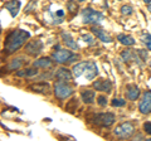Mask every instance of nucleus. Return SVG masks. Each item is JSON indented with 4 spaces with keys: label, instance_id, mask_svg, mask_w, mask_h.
I'll list each match as a JSON object with an SVG mask.
<instances>
[{
    "label": "nucleus",
    "instance_id": "2",
    "mask_svg": "<svg viewBox=\"0 0 151 141\" xmlns=\"http://www.w3.org/2000/svg\"><path fill=\"white\" fill-rule=\"evenodd\" d=\"M78 58H79V55L72 53L69 49H57L52 53V59L55 63H59V64L72 63L74 60H77Z\"/></svg>",
    "mask_w": 151,
    "mask_h": 141
},
{
    "label": "nucleus",
    "instance_id": "22",
    "mask_svg": "<svg viewBox=\"0 0 151 141\" xmlns=\"http://www.w3.org/2000/svg\"><path fill=\"white\" fill-rule=\"evenodd\" d=\"M38 74V69L34 68H25L23 70H18L17 72V76L18 77H34Z\"/></svg>",
    "mask_w": 151,
    "mask_h": 141
},
{
    "label": "nucleus",
    "instance_id": "12",
    "mask_svg": "<svg viewBox=\"0 0 151 141\" xmlns=\"http://www.w3.org/2000/svg\"><path fill=\"white\" fill-rule=\"evenodd\" d=\"M92 33L96 35V38H98L102 42H105V43H111L112 42L111 35L108 34L105 29H102V28H100V27H93L92 28Z\"/></svg>",
    "mask_w": 151,
    "mask_h": 141
},
{
    "label": "nucleus",
    "instance_id": "13",
    "mask_svg": "<svg viewBox=\"0 0 151 141\" xmlns=\"http://www.w3.org/2000/svg\"><path fill=\"white\" fill-rule=\"evenodd\" d=\"M53 63H54V60L50 59L49 57H42V58L35 59L34 62H33V67L42 68V69H48V68L53 67Z\"/></svg>",
    "mask_w": 151,
    "mask_h": 141
},
{
    "label": "nucleus",
    "instance_id": "35",
    "mask_svg": "<svg viewBox=\"0 0 151 141\" xmlns=\"http://www.w3.org/2000/svg\"><path fill=\"white\" fill-rule=\"evenodd\" d=\"M77 1H79V3H83V1H86V0H77Z\"/></svg>",
    "mask_w": 151,
    "mask_h": 141
},
{
    "label": "nucleus",
    "instance_id": "21",
    "mask_svg": "<svg viewBox=\"0 0 151 141\" xmlns=\"http://www.w3.org/2000/svg\"><path fill=\"white\" fill-rule=\"evenodd\" d=\"M117 40H119L121 44L126 45V47L134 45L136 43V40L132 38L131 35H127V34H119V35H117Z\"/></svg>",
    "mask_w": 151,
    "mask_h": 141
},
{
    "label": "nucleus",
    "instance_id": "4",
    "mask_svg": "<svg viewBox=\"0 0 151 141\" xmlns=\"http://www.w3.org/2000/svg\"><path fill=\"white\" fill-rule=\"evenodd\" d=\"M54 95L57 98H59V100H65V98H68L73 95V87L69 86L67 82L64 81H57L54 83Z\"/></svg>",
    "mask_w": 151,
    "mask_h": 141
},
{
    "label": "nucleus",
    "instance_id": "30",
    "mask_svg": "<svg viewBox=\"0 0 151 141\" xmlns=\"http://www.w3.org/2000/svg\"><path fill=\"white\" fill-rule=\"evenodd\" d=\"M136 53L140 55V59L144 60V62H145L146 59H147V52H146L145 49H137V52H136Z\"/></svg>",
    "mask_w": 151,
    "mask_h": 141
},
{
    "label": "nucleus",
    "instance_id": "9",
    "mask_svg": "<svg viewBox=\"0 0 151 141\" xmlns=\"http://www.w3.org/2000/svg\"><path fill=\"white\" fill-rule=\"evenodd\" d=\"M97 74H98V67H97L96 62H93V60H87L86 64H84V70H83L82 76L86 77V79H88V81H92Z\"/></svg>",
    "mask_w": 151,
    "mask_h": 141
},
{
    "label": "nucleus",
    "instance_id": "7",
    "mask_svg": "<svg viewBox=\"0 0 151 141\" xmlns=\"http://www.w3.org/2000/svg\"><path fill=\"white\" fill-rule=\"evenodd\" d=\"M43 50V42L40 39H33L25 45V53L32 57H37Z\"/></svg>",
    "mask_w": 151,
    "mask_h": 141
},
{
    "label": "nucleus",
    "instance_id": "28",
    "mask_svg": "<svg viewBox=\"0 0 151 141\" xmlns=\"http://www.w3.org/2000/svg\"><path fill=\"white\" fill-rule=\"evenodd\" d=\"M83 40L86 42L88 45H93L94 43H96V40L93 39V37H92L91 34H84V35H83Z\"/></svg>",
    "mask_w": 151,
    "mask_h": 141
},
{
    "label": "nucleus",
    "instance_id": "14",
    "mask_svg": "<svg viewBox=\"0 0 151 141\" xmlns=\"http://www.w3.org/2000/svg\"><path fill=\"white\" fill-rule=\"evenodd\" d=\"M72 76H73V73L70 72L69 69L64 68V67H60V68H59V69L55 72V78L58 79V81L69 82L70 79H72Z\"/></svg>",
    "mask_w": 151,
    "mask_h": 141
},
{
    "label": "nucleus",
    "instance_id": "23",
    "mask_svg": "<svg viewBox=\"0 0 151 141\" xmlns=\"http://www.w3.org/2000/svg\"><path fill=\"white\" fill-rule=\"evenodd\" d=\"M84 64H86V62H81V63L76 64L74 67L72 68V73H73V76H74L76 78L81 77L82 74H83V70H84Z\"/></svg>",
    "mask_w": 151,
    "mask_h": 141
},
{
    "label": "nucleus",
    "instance_id": "18",
    "mask_svg": "<svg viewBox=\"0 0 151 141\" xmlns=\"http://www.w3.org/2000/svg\"><path fill=\"white\" fill-rule=\"evenodd\" d=\"M33 92H37V93H48L50 90V86L49 83H45V82H40V83H35V84H32L29 87Z\"/></svg>",
    "mask_w": 151,
    "mask_h": 141
},
{
    "label": "nucleus",
    "instance_id": "20",
    "mask_svg": "<svg viewBox=\"0 0 151 141\" xmlns=\"http://www.w3.org/2000/svg\"><path fill=\"white\" fill-rule=\"evenodd\" d=\"M121 58H122V60H124V62H131V60H136V62H137L139 64H141V62H139L137 59H140L137 55H136L134 52L132 50H130V49H126V50H124L121 53Z\"/></svg>",
    "mask_w": 151,
    "mask_h": 141
},
{
    "label": "nucleus",
    "instance_id": "37",
    "mask_svg": "<svg viewBox=\"0 0 151 141\" xmlns=\"http://www.w3.org/2000/svg\"><path fill=\"white\" fill-rule=\"evenodd\" d=\"M119 1H121V0H119Z\"/></svg>",
    "mask_w": 151,
    "mask_h": 141
},
{
    "label": "nucleus",
    "instance_id": "16",
    "mask_svg": "<svg viewBox=\"0 0 151 141\" xmlns=\"http://www.w3.org/2000/svg\"><path fill=\"white\" fill-rule=\"evenodd\" d=\"M81 100L86 103V105H91L96 100V92L93 90H83L81 92Z\"/></svg>",
    "mask_w": 151,
    "mask_h": 141
},
{
    "label": "nucleus",
    "instance_id": "24",
    "mask_svg": "<svg viewBox=\"0 0 151 141\" xmlns=\"http://www.w3.org/2000/svg\"><path fill=\"white\" fill-rule=\"evenodd\" d=\"M141 39H142V42L145 43L146 48H147L149 50H151V34H149V33H142Z\"/></svg>",
    "mask_w": 151,
    "mask_h": 141
},
{
    "label": "nucleus",
    "instance_id": "26",
    "mask_svg": "<svg viewBox=\"0 0 151 141\" xmlns=\"http://www.w3.org/2000/svg\"><path fill=\"white\" fill-rule=\"evenodd\" d=\"M67 8H68V10H69L70 13H73V14L77 13V9H78V6H77V4H76L74 0H68Z\"/></svg>",
    "mask_w": 151,
    "mask_h": 141
},
{
    "label": "nucleus",
    "instance_id": "33",
    "mask_svg": "<svg viewBox=\"0 0 151 141\" xmlns=\"http://www.w3.org/2000/svg\"><path fill=\"white\" fill-rule=\"evenodd\" d=\"M147 10L151 13V4H147Z\"/></svg>",
    "mask_w": 151,
    "mask_h": 141
},
{
    "label": "nucleus",
    "instance_id": "36",
    "mask_svg": "<svg viewBox=\"0 0 151 141\" xmlns=\"http://www.w3.org/2000/svg\"><path fill=\"white\" fill-rule=\"evenodd\" d=\"M150 68H151V60H150Z\"/></svg>",
    "mask_w": 151,
    "mask_h": 141
},
{
    "label": "nucleus",
    "instance_id": "29",
    "mask_svg": "<svg viewBox=\"0 0 151 141\" xmlns=\"http://www.w3.org/2000/svg\"><path fill=\"white\" fill-rule=\"evenodd\" d=\"M37 3H38V0H30L29 4H28L27 8H25V12H27V13H29V12H32V10H33V9H35Z\"/></svg>",
    "mask_w": 151,
    "mask_h": 141
},
{
    "label": "nucleus",
    "instance_id": "25",
    "mask_svg": "<svg viewBox=\"0 0 151 141\" xmlns=\"http://www.w3.org/2000/svg\"><path fill=\"white\" fill-rule=\"evenodd\" d=\"M111 105L113 107H122L126 105V101L122 100V98H113V100L111 101Z\"/></svg>",
    "mask_w": 151,
    "mask_h": 141
},
{
    "label": "nucleus",
    "instance_id": "3",
    "mask_svg": "<svg viewBox=\"0 0 151 141\" xmlns=\"http://www.w3.org/2000/svg\"><path fill=\"white\" fill-rule=\"evenodd\" d=\"M103 15L102 13L94 10L92 8H86L82 10V22L84 24H97L103 20Z\"/></svg>",
    "mask_w": 151,
    "mask_h": 141
},
{
    "label": "nucleus",
    "instance_id": "34",
    "mask_svg": "<svg viewBox=\"0 0 151 141\" xmlns=\"http://www.w3.org/2000/svg\"><path fill=\"white\" fill-rule=\"evenodd\" d=\"M144 3H146V4H150V3H151V0H144Z\"/></svg>",
    "mask_w": 151,
    "mask_h": 141
},
{
    "label": "nucleus",
    "instance_id": "32",
    "mask_svg": "<svg viewBox=\"0 0 151 141\" xmlns=\"http://www.w3.org/2000/svg\"><path fill=\"white\" fill-rule=\"evenodd\" d=\"M144 130H145L146 134L151 135V122H145L144 124Z\"/></svg>",
    "mask_w": 151,
    "mask_h": 141
},
{
    "label": "nucleus",
    "instance_id": "10",
    "mask_svg": "<svg viewBox=\"0 0 151 141\" xmlns=\"http://www.w3.org/2000/svg\"><path fill=\"white\" fill-rule=\"evenodd\" d=\"M93 88L100 92H111L112 91V82L107 78H98L93 82Z\"/></svg>",
    "mask_w": 151,
    "mask_h": 141
},
{
    "label": "nucleus",
    "instance_id": "11",
    "mask_svg": "<svg viewBox=\"0 0 151 141\" xmlns=\"http://www.w3.org/2000/svg\"><path fill=\"white\" fill-rule=\"evenodd\" d=\"M20 6H22L20 0H9L8 3H5V9H6L9 13H10V15L13 18H15L18 14H19Z\"/></svg>",
    "mask_w": 151,
    "mask_h": 141
},
{
    "label": "nucleus",
    "instance_id": "6",
    "mask_svg": "<svg viewBox=\"0 0 151 141\" xmlns=\"http://www.w3.org/2000/svg\"><path fill=\"white\" fill-rule=\"evenodd\" d=\"M116 120V116L112 112H102V114H97L93 117V122L97 126H102V127H108L111 126Z\"/></svg>",
    "mask_w": 151,
    "mask_h": 141
},
{
    "label": "nucleus",
    "instance_id": "8",
    "mask_svg": "<svg viewBox=\"0 0 151 141\" xmlns=\"http://www.w3.org/2000/svg\"><path fill=\"white\" fill-rule=\"evenodd\" d=\"M139 111L142 115L151 114V91H146L139 103Z\"/></svg>",
    "mask_w": 151,
    "mask_h": 141
},
{
    "label": "nucleus",
    "instance_id": "5",
    "mask_svg": "<svg viewBox=\"0 0 151 141\" xmlns=\"http://www.w3.org/2000/svg\"><path fill=\"white\" fill-rule=\"evenodd\" d=\"M134 132H135V126L131 121L122 122L119 126H116L115 131H113V134L121 139H129L130 136L134 135Z\"/></svg>",
    "mask_w": 151,
    "mask_h": 141
},
{
    "label": "nucleus",
    "instance_id": "15",
    "mask_svg": "<svg viewBox=\"0 0 151 141\" xmlns=\"http://www.w3.org/2000/svg\"><path fill=\"white\" fill-rule=\"evenodd\" d=\"M140 96V88L136 86V84H129L126 87V97L127 100H131V101H135L137 100Z\"/></svg>",
    "mask_w": 151,
    "mask_h": 141
},
{
    "label": "nucleus",
    "instance_id": "1",
    "mask_svg": "<svg viewBox=\"0 0 151 141\" xmlns=\"http://www.w3.org/2000/svg\"><path fill=\"white\" fill-rule=\"evenodd\" d=\"M30 38V33L23 29H14L6 35L5 42H4V50L8 54H13L17 50H19L25 42Z\"/></svg>",
    "mask_w": 151,
    "mask_h": 141
},
{
    "label": "nucleus",
    "instance_id": "17",
    "mask_svg": "<svg viewBox=\"0 0 151 141\" xmlns=\"http://www.w3.org/2000/svg\"><path fill=\"white\" fill-rule=\"evenodd\" d=\"M62 40H63V43L65 44V47H68L69 49H72V50H77L78 49V44L76 43V40L73 39V37L70 35L69 33H65V32L62 33Z\"/></svg>",
    "mask_w": 151,
    "mask_h": 141
},
{
    "label": "nucleus",
    "instance_id": "31",
    "mask_svg": "<svg viewBox=\"0 0 151 141\" xmlns=\"http://www.w3.org/2000/svg\"><path fill=\"white\" fill-rule=\"evenodd\" d=\"M97 102H98V105L100 106L105 107V106H107V97L106 96H100L97 98Z\"/></svg>",
    "mask_w": 151,
    "mask_h": 141
},
{
    "label": "nucleus",
    "instance_id": "27",
    "mask_svg": "<svg viewBox=\"0 0 151 141\" xmlns=\"http://www.w3.org/2000/svg\"><path fill=\"white\" fill-rule=\"evenodd\" d=\"M121 13L122 15H131V14H134V9L130 5H124L121 8Z\"/></svg>",
    "mask_w": 151,
    "mask_h": 141
},
{
    "label": "nucleus",
    "instance_id": "19",
    "mask_svg": "<svg viewBox=\"0 0 151 141\" xmlns=\"http://www.w3.org/2000/svg\"><path fill=\"white\" fill-rule=\"evenodd\" d=\"M25 63V59L24 57H17V58H13L10 60V63L8 64V69L9 70H14V69H20L23 65Z\"/></svg>",
    "mask_w": 151,
    "mask_h": 141
}]
</instances>
